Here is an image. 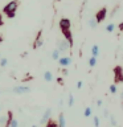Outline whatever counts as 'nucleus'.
Masks as SVG:
<instances>
[{"label":"nucleus","instance_id":"nucleus-1","mask_svg":"<svg viewBox=\"0 0 123 127\" xmlns=\"http://www.w3.org/2000/svg\"><path fill=\"white\" fill-rule=\"evenodd\" d=\"M17 7H19V0H11V1L3 8V12L9 19H13L16 16V9H17Z\"/></svg>","mask_w":123,"mask_h":127},{"label":"nucleus","instance_id":"nucleus-2","mask_svg":"<svg viewBox=\"0 0 123 127\" xmlns=\"http://www.w3.org/2000/svg\"><path fill=\"white\" fill-rule=\"evenodd\" d=\"M114 82L115 83H122L123 82V67L122 66H115L114 67Z\"/></svg>","mask_w":123,"mask_h":127},{"label":"nucleus","instance_id":"nucleus-3","mask_svg":"<svg viewBox=\"0 0 123 127\" xmlns=\"http://www.w3.org/2000/svg\"><path fill=\"white\" fill-rule=\"evenodd\" d=\"M12 91H13L15 94L21 95V94H27V93H29V91H31V87L24 86V85H19V86H15L13 89H12Z\"/></svg>","mask_w":123,"mask_h":127},{"label":"nucleus","instance_id":"nucleus-4","mask_svg":"<svg viewBox=\"0 0 123 127\" xmlns=\"http://www.w3.org/2000/svg\"><path fill=\"white\" fill-rule=\"evenodd\" d=\"M106 16H107V8L103 7L95 13V20H97V23H102L106 19Z\"/></svg>","mask_w":123,"mask_h":127},{"label":"nucleus","instance_id":"nucleus-5","mask_svg":"<svg viewBox=\"0 0 123 127\" xmlns=\"http://www.w3.org/2000/svg\"><path fill=\"white\" fill-rule=\"evenodd\" d=\"M62 32V34H63V38L66 40L67 42H69V45H70V48L73 46V34H71V32H70V29H63V31H61Z\"/></svg>","mask_w":123,"mask_h":127},{"label":"nucleus","instance_id":"nucleus-6","mask_svg":"<svg viewBox=\"0 0 123 127\" xmlns=\"http://www.w3.org/2000/svg\"><path fill=\"white\" fill-rule=\"evenodd\" d=\"M57 49L60 52H65V50H69L70 49V45H69V42L66 41L65 38L62 40V41H58L57 42Z\"/></svg>","mask_w":123,"mask_h":127},{"label":"nucleus","instance_id":"nucleus-7","mask_svg":"<svg viewBox=\"0 0 123 127\" xmlns=\"http://www.w3.org/2000/svg\"><path fill=\"white\" fill-rule=\"evenodd\" d=\"M70 27H71V21L69 19H61L60 20V28H61V31L63 29H70Z\"/></svg>","mask_w":123,"mask_h":127},{"label":"nucleus","instance_id":"nucleus-8","mask_svg":"<svg viewBox=\"0 0 123 127\" xmlns=\"http://www.w3.org/2000/svg\"><path fill=\"white\" fill-rule=\"evenodd\" d=\"M41 34H42V31H38L37 33V37H36V41L33 44V49H38L40 46H42V40H41Z\"/></svg>","mask_w":123,"mask_h":127},{"label":"nucleus","instance_id":"nucleus-9","mask_svg":"<svg viewBox=\"0 0 123 127\" xmlns=\"http://www.w3.org/2000/svg\"><path fill=\"white\" fill-rule=\"evenodd\" d=\"M70 62H71V58L70 57H60L58 58V64L61 66H63V67H66L67 65H70Z\"/></svg>","mask_w":123,"mask_h":127},{"label":"nucleus","instance_id":"nucleus-10","mask_svg":"<svg viewBox=\"0 0 123 127\" xmlns=\"http://www.w3.org/2000/svg\"><path fill=\"white\" fill-rule=\"evenodd\" d=\"M50 115H52V109H46L45 110V113L42 114V118H41V123H46V121L50 118Z\"/></svg>","mask_w":123,"mask_h":127},{"label":"nucleus","instance_id":"nucleus-11","mask_svg":"<svg viewBox=\"0 0 123 127\" xmlns=\"http://www.w3.org/2000/svg\"><path fill=\"white\" fill-rule=\"evenodd\" d=\"M58 127H66V122H65V115L63 113H61L58 115Z\"/></svg>","mask_w":123,"mask_h":127},{"label":"nucleus","instance_id":"nucleus-12","mask_svg":"<svg viewBox=\"0 0 123 127\" xmlns=\"http://www.w3.org/2000/svg\"><path fill=\"white\" fill-rule=\"evenodd\" d=\"M45 127H58V123L54 121V119H52V118H49L46 121V123H45Z\"/></svg>","mask_w":123,"mask_h":127},{"label":"nucleus","instance_id":"nucleus-13","mask_svg":"<svg viewBox=\"0 0 123 127\" xmlns=\"http://www.w3.org/2000/svg\"><path fill=\"white\" fill-rule=\"evenodd\" d=\"M44 79H45L46 82H52L53 81V74H52L50 71H45V73H44Z\"/></svg>","mask_w":123,"mask_h":127},{"label":"nucleus","instance_id":"nucleus-14","mask_svg":"<svg viewBox=\"0 0 123 127\" xmlns=\"http://www.w3.org/2000/svg\"><path fill=\"white\" fill-rule=\"evenodd\" d=\"M98 54H99V46L93 45V48H91V56H93V57H97Z\"/></svg>","mask_w":123,"mask_h":127},{"label":"nucleus","instance_id":"nucleus-15","mask_svg":"<svg viewBox=\"0 0 123 127\" xmlns=\"http://www.w3.org/2000/svg\"><path fill=\"white\" fill-rule=\"evenodd\" d=\"M89 65H90V67H94L97 65V57H93V56H91L90 60H89Z\"/></svg>","mask_w":123,"mask_h":127},{"label":"nucleus","instance_id":"nucleus-16","mask_svg":"<svg viewBox=\"0 0 123 127\" xmlns=\"http://www.w3.org/2000/svg\"><path fill=\"white\" fill-rule=\"evenodd\" d=\"M114 29H115V24H114V23H110L109 25L106 27V32H109V33L114 32Z\"/></svg>","mask_w":123,"mask_h":127},{"label":"nucleus","instance_id":"nucleus-17","mask_svg":"<svg viewBox=\"0 0 123 127\" xmlns=\"http://www.w3.org/2000/svg\"><path fill=\"white\" fill-rule=\"evenodd\" d=\"M60 53H61V52H60L58 49H54V50H53V53H52V57H53V60H57V61H58Z\"/></svg>","mask_w":123,"mask_h":127},{"label":"nucleus","instance_id":"nucleus-18","mask_svg":"<svg viewBox=\"0 0 123 127\" xmlns=\"http://www.w3.org/2000/svg\"><path fill=\"white\" fill-rule=\"evenodd\" d=\"M97 24H98V23H97V20H95V19H90V20H89V27L93 28V29L97 27Z\"/></svg>","mask_w":123,"mask_h":127},{"label":"nucleus","instance_id":"nucleus-19","mask_svg":"<svg viewBox=\"0 0 123 127\" xmlns=\"http://www.w3.org/2000/svg\"><path fill=\"white\" fill-rule=\"evenodd\" d=\"M83 115H85V118L90 117V115H91V107H86V109H85V113H83Z\"/></svg>","mask_w":123,"mask_h":127},{"label":"nucleus","instance_id":"nucleus-20","mask_svg":"<svg viewBox=\"0 0 123 127\" xmlns=\"http://www.w3.org/2000/svg\"><path fill=\"white\" fill-rule=\"evenodd\" d=\"M7 64H8V60L7 58H0V66H1V67L7 66Z\"/></svg>","mask_w":123,"mask_h":127},{"label":"nucleus","instance_id":"nucleus-21","mask_svg":"<svg viewBox=\"0 0 123 127\" xmlns=\"http://www.w3.org/2000/svg\"><path fill=\"white\" fill-rule=\"evenodd\" d=\"M17 126H19V122L13 118V119L11 121V123H9V127H17Z\"/></svg>","mask_w":123,"mask_h":127},{"label":"nucleus","instance_id":"nucleus-22","mask_svg":"<svg viewBox=\"0 0 123 127\" xmlns=\"http://www.w3.org/2000/svg\"><path fill=\"white\" fill-rule=\"evenodd\" d=\"M109 90H110L111 94H115V93H117V86H115V85H111Z\"/></svg>","mask_w":123,"mask_h":127},{"label":"nucleus","instance_id":"nucleus-23","mask_svg":"<svg viewBox=\"0 0 123 127\" xmlns=\"http://www.w3.org/2000/svg\"><path fill=\"white\" fill-rule=\"evenodd\" d=\"M74 103V98H73V94H69V106H73Z\"/></svg>","mask_w":123,"mask_h":127},{"label":"nucleus","instance_id":"nucleus-24","mask_svg":"<svg viewBox=\"0 0 123 127\" xmlns=\"http://www.w3.org/2000/svg\"><path fill=\"white\" fill-rule=\"evenodd\" d=\"M110 122H111V125H113V126H117V121H115V118L113 117V115H110Z\"/></svg>","mask_w":123,"mask_h":127},{"label":"nucleus","instance_id":"nucleus-25","mask_svg":"<svg viewBox=\"0 0 123 127\" xmlns=\"http://www.w3.org/2000/svg\"><path fill=\"white\" fill-rule=\"evenodd\" d=\"M94 126L95 127H99V118L98 117H94Z\"/></svg>","mask_w":123,"mask_h":127},{"label":"nucleus","instance_id":"nucleus-26","mask_svg":"<svg viewBox=\"0 0 123 127\" xmlns=\"http://www.w3.org/2000/svg\"><path fill=\"white\" fill-rule=\"evenodd\" d=\"M5 122H7L5 117H0V125H5Z\"/></svg>","mask_w":123,"mask_h":127},{"label":"nucleus","instance_id":"nucleus-27","mask_svg":"<svg viewBox=\"0 0 123 127\" xmlns=\"http://www.w3.org/2000/svg\"><path fill=\"white\" fill-rule=\"evenodd\" d=\"M82 85H83V82H82V81H78V82H77V89H81Z\"/></svg>","mask_w":123,"mask_h":127},{"label":"nucleus","instance_id":"nucleus-28","mask_svg":"<svg viewBox=\"0 0 123 127\" xmlns=\"http://www.w3.org/2000/svg\"><path fill=\"white\" fill-rule=\"evenodd\" d=\"M118 8H119L118 5H117V7H115V8H114V11H113V12H111V16H114V15H115V12H117V11H118Z\"/></svg>","mask_w":123,"mask_h":127},{"label":"nucleus","instance_id":"nucleus-29","mask_svg":"<svg viewBox=\"0 0 123 127\" xmlns=\"http://www.w3.org/2000/svg\"><path fill=\"white\" fill-rule=\"evenodd\" d=\"M3 24H4V21H3V15H1V13H0V27H1V25H3Z\"/></svg>","mask_w":123,"mask_h":127},{"label":"nucleus","instance_id":"nucleus-30","mask_svg":"<svg viewBox=\"0 0 123 127\" xmlns=\"http://www.w3.org/2000/svg\"><path fill=\"white\" fill-rule=\"evenodd\" d=\"M118 28H119V31H122V32H123V21L118 25Z\"/></svg>","mask_w":123,"mask_h":127},{"label":"nucleus","instance_id":"nucleus-31","mask_svg":"<svg viewBox=\"0 0 123 127\" xmlns=\"http://www.w3.org/2000/svg\"><path fill=\"white\" fill-rule=\"evenodd\" d=\"M62 74L63 75H67V69H62Z\"/></svg>","mask_w":123,"mask_h":127},{"label":"nucleus","instance_id":"nucleus-32","mask_svg":"<svg viewBox=\"0 0 123 127\" xmlns=\"http://www.w3.org/2000/svg\"><path fill=\"white\" fill-rule=\"evenodd\" d=\"M109 117H110V115H109V111L105 110V118H109Z\"/></svg>","mask_w":123,"mask_h":127},{"label":"nucleus","instance_id":"nucleus-33","mask_svg":"<svg viewBox=\"0 0 123 127\" xmlns=\"http://www.w3.org/2000/svg\"><path fill=\"white\" fill-rule=\"evenodd\" d=\"M97 105L98 106H102V101H101V99H98V101H97Z\"/></svg>","mask_w":123,"mask_h":127},{"label":"nucleus","instance_id":"nucleus-34","mask_svg":"<svg viewBox=\"0 0 123 127\" xmlns=\"http://www.w3.org/2000/svg\"><path fill=\"white\" fill-rule=\"evenodd\" d=\"M57 82L58 83H62V78H57Z\"/></svg>","mask_w":123,"mask_h":127},{"label":"nucleus","instance_id":"nucleus-35","mask_svg":"<svg viewBox=\"0 0 123 127\" xmlns=\"http://www.w3.org/2000/svg\"><path fill=\"white\" fill-rule=\"evenodd\" d=\"M1 42H3V36L0 34V44H1Z\"/></svg>","mask_w":123,"mask_h":127},{"label":"nucleus","instance_id":"nucleus-36","mask_svg":"<svg viewBox=\"0 0 123 127\" xmlns=\"http://www.w3.org/2000/svg\"><path fill=\"white\" fill-rule=\"evenodd\" d=\"M121 98H122V101H123V91H122V94H121Z\"/></svg>","mask_w":123,"mask_h":127},{"label":"nucleus","instance_id":"nucleus-37","mask_svg":"<svg viewBox=\"0 0 123 127\" xmlns=\"http://www.w3.org/2000/svg\"><path fill=\"white\" fill-rule=\"evenodd\" d=\"M56 1H61V0H56Z\"/></svg>","mask_w":123,"mask_h":127},{"label":"nucleus","instance_id":"nucleus-38","mask_svg":"<svg viewBox=\"0 0 123 127\" xmlns=\"http://www.w3.org/2000/svg\"><path fill=\"white\" fill-rule=\"evenodd\" d=\"M32 127H37V126H32Z\"/></svg>","mask_w":123,"mask_h":127}]
</instances>
